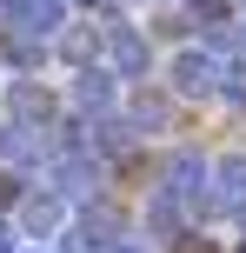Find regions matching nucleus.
Wrapping results in <instances>:
<instances>
[{"mask_svg":"<svg viewBox=\"0 0 246 253\" xmlns=\"http://www.w3.org/2000/svg\"><path fill=\"white\" fill-rule=\"evenodd\" d=\"M207 173H213V160L193 153V147H180V153L167 160V193L186 207V213H207Z\"/></svg>","mask_w":246,"mask_h":253,"instance_id":"obj_1","label":"nucleus"},{"mask_svg":"<svg viewBox=\"0 0 246 253\" xmlns=\"http://www.w3.org/2000/svg\"><path fill=\"white\" fill-rule=\"evenodd\" d=\"M93 187H100V160H93L87 147H73L53 167V193H60V200H93Z\"/></svg>","mask_w":246,"mask_h":253,"instance_id":"obj_2","label":"nucleus"},{"mask_svg":"<svg viewBox=\"0 0 246 253\" xmlns=\"http://www.w3.org/2000/svg\"><path fill=\"white\" fill-rule=\"evenodd\" d=\"M106 60H113V74L140 80V74H146V60H153V47H146L140 27H113V34H106Z\"/></svg>","mask_w":246,"mask_h":253,"instance_id":"obj_3","label":"nucleus"},{"mask_svg":"<svg viewBox=\"0 0 246 253\" xmlns=\"http://www.w3.org/2000/svg\"><path fill=\"white\" fill-rule=\"evenodd\" d=\"M173 87H180V93H200V100H207V93L220 87V60H213V53H200V47H186L180 60H173Z\"/></svg>","mask_w":246,"mask_h":253,"instance_id":"obj_4","label":"nucleus"},{"mask_svg":"<svg viewBox=\"0 0 246 253\" xmlns=\"http://www.w3.org/2000/svg\"><path fill=\"white\" fill-rule=\"evenodd\" d=\"M0 153H7V160H40V153H47V133H40L34 120H13V126H0Z\"/></svg>","mask_w":246,"mask_h":253,"instance_id":"obj_5","label":"nucleus"},{"mask_svg":"<svg viewBox=\"0 0 246 253\" xmlns=\"http://www.w3.org/2000/svg\"><path fill=\"white\" fill-rule=\"evenodd\" d=\"M60 13H67V0H20V13H13V27H27L34 40H47L53 27H60Z\"/></svg>","mask_w":246,"mask_h":253,"instance_id":"obj_6","label":"nucleus"},{"mask_svg":"<svg viewBox=\"0 0 246 253\" xmlns=\"http://www.w3.org/2000/svg\"><path fill=\"white\" fill-rule=\"evenodd\" d=\"M20 213H27V233H53V227L67 220V200L47 187V193H27V207H20Z\"/></svg>","mask_w":246,"mask_h":253,"instance_id":"obj_7","label":"nucleus"},{"mask_svg":"<svg viewBox=\"0 0 246 253\" xmlns=\"http://www.w3.org/2000/svg\"><path fill=\"white\" fill-rule=\"evenodd\" d=\"M80 147H87V153H93V147H100V153H127V147H133V126H127V120H87Z\"/></svg>","mask_w":246,"mask_h":253,"instance_id":"obj_8","label":"nucleus"},{"mask_svg":"<svg viewBox=\"0 0 246 253\" xmlns=\"http://www.w3.org/2000/svg\"><path fill=\"white\" fill-rule=\"evenodd\" d=\"M220 213H240L246 220V160H220Z\"/></svg>","mask_w":246,"mask_h":253,"instance_id":"obj_9","label":"nucleus"},{"mask_svg":"<svg viewBox=\"0 0 246 253\" xmlns=\"http://www.w3.org/2000/svg\"><path fill=\"white\" fill-rule=\"evenodd\" d=\"M73 100L87 107V114H106V107H113V74H93V67H80V80H73Z\"/></svg>","mask_w":246,"mask_h":253,"instance_id":"obj_10","label":"nucleus"},{"mask_svg":"<svg viewBox=\"0 0 246 253\" xmlns=\"http://www.w3.org/2000/svg\"><path fill=\"white\" fill-rule=\"evenodd\" d=\"M13 120H53V93L34 80H13Z\"/></svg>","mask_w":246,"mask_h":253,"instance_id":"obj_11","label":"nucleus"},{"mask_svg":"<svg viewBox=\"0 0 246 253\" xmlns=\"http://www.w3.org/2000/svg\"><path fill=\"white\" fill-rule=\"evenodd\" d=\"M146 213H153V240H180V220H186V207L173 200L167 187L153 193V207H146Z\"/></svg>","mask_w":246,"mask_h":253,"instance_id":"obj_12","label":"nucleus"},{"mask_svg":"<svg viewBox=\"0 0 246 253\" xmlns=\"http://www.w3.org/2000/svg\"><path fill=\"white\" fill-rule=\"evenodd\" d=\"M0 53H7V67H40L47 40H34V34H7V40H0Z\"/></svg>","mask_w":246,"mask_h":253,"instance_id":"obj_13","label":"nucleus"},{"mask_svg":"<svg viewBox=\"0 0 246 253\" xmlns=\"http://www.w3.org/2000/svg\"><path fill=\"white\" fill-rule=\"evenodd\" d=\"M60 53H67L73 67H93V53H100V40H93V27H73V34L60 40Z\"/></svg>","mask_w":246,"mask_h":253,"instance_id":"obj_14","label":"nucleus"},{"mask_svg":"<svg viewBox=\"0 0 246 253\" xmlns=\"http://www.w3.org/2000/svg\"><path fill=\"white\" fill-rule=\"evenodd\" d=\"M140 126L160 133V126H167V100H146V93H140V107H133V133H140Z\"/></svg>","mask_w":246,"mask_h":253,"instance_id":"obj_15","label":"nucleus"},{"mask_svg":"<svg viewBox=\"0 0 246 253\" xmlns=\"http://www.w3.org/2000/svg\"><path fill=\"white\" fill-rule=\"evenodd\" d=\"M213 93H226V100H240V107H246V60L220 67V87H213Z\"/></svg>","mask_w":246,"mask_h":253,"instance_id":"obj_16","label":"nucleus"},{"mask_svg":"<svg viewBox=\"0 0 246 253\" xmlns=\"http://www.w3.org/2000/svg\"><path fill=\"white\" fill-rule=\"evenodd\" d=\"M13 193H20V187H13V173H0V207H7Z\"/></svg>","mask_w":246,"mask_h":253,"instance_id":"obj_17","label":"nucleus"},{"mask_svg":"<svg viewBox=\"0 0 246 253\" xmlns=\"http://www.w3.org/2000/svg\"><path fill=\"white\" fill-rule=\"evenodd\" d=\"M0 253H13V227H7V220H0Z\"/></svg>","mask_w":246,"mask_h":253,"instance_id":"obj_18","label":"nucleus"},{"mask_svg":"<svg viewBox=\"0 0 246 253\" xmlns=\"http://www.w3.org/2000/svg\"><path fill=\"white\" fill-rule=\"evenodd\" d=\"M240 47H246V20H240Z\"/></svg>","mask_w":246,"mask_h":253,"instance_id":"obj_19","label":"nucleus"},{"mask_svg":"<svg viewBox=\"0 0 246 253\" xmlns=\"http://www.w3.org/2000/svg\"><path fill=\"white\" fill-rule=\"evenodd\" d=\"M87 7H100V0H87Z\"/></svg>","mask_w":246,"mask_h":253,"instance_id":"obj_20","label":"nucleus"}]
</instances>
